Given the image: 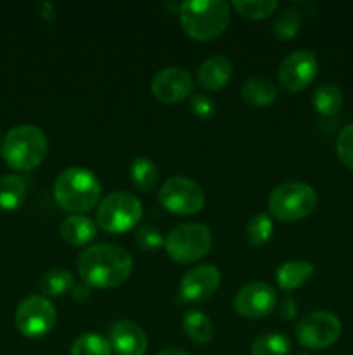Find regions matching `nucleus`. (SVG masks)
Instances as JSON below:
<instances>
[{
    "instance_id": "f257e3e1",
    "label": "nucleus",
    "mask_w": 353,
    "mask_h": 355,
    "mask_svg": "<svg viewBox=\"0 0 353 355\" xmlns=\"http://www.w3.org/2000/svg\"><path fill=\"white\" fill-rule=\"evenodd\" d=\"M78 274L90 288H116L128 279L134 267L132 255L116 245L89 246L78 257Z\"/></svg>"
},
{
    "instance_id": "f03ea898",
    "label": "nucleus",
    "mask_w": 353,
    "mask_h": 355,
    "mask_svg": "<svg viewBox=\"0 0 353 355\" xmlns=\"http://www.w3.org/2000/svg\"><path fill=\"white\" fill-rule=\"evenodd\" d=\"M54 196L62 210L80 215L97 205L100 198V182L90 170L71 166L62 170L55 179Z\"/></svg>"
},
{
    "instance_id": "7ed1b4c3",
    "label": "nucleus",
    "mask_w": 353,
    "mask_h": 355,
    "mask_svg": "<svg viewBox=\"0 0 353 355\" xmlns=\"http://www.w3.org/2000/svg\"><path fill=\"white\" fill-rule=\"evenodd\" d=\"M180 23L189 37L211 40L227 30L230 6L225 0H187L180 6Z\"/></svg>"
},
{
    "instance_id": "20e7f679",
    "label": "nucleus",
    "mask_w": 353,
    "mask_h": 355,
    "mask_svg": "<svg viewBox=\"0 0 353 355\" xmlns=\"http://www.w3.org/2000/svg\"><path fill=\"white\" fill-rule=\"evenodd\" d=\"M47 137L35 125H17L7 132L2 144V155L7 165L26 172L44 162L47 155Z\"/></svg>"
},
{
    "instance_id": "39448f33",
    "label": "nucleus",
    "mask_w": 353,
    "mask_h": 355,
    "mask_svg": "<svg viewBox=\"0 0 353 355\" xmlns=\"http://www.w3.org/2000/svg\"><path fill=\"white\" fill-rule=\"evenodd\" d=\"M317 207V193L305 182H284L273 187L269 198V210L280 222H296L308 217Z\"/></svg>"
},
{
    "instance_id": "423d86ee",
    "label": "nucleus",
    "mask_w": 353,
    "mask_h": 355,
    "mask_svg": "<svg viewBox=\"0 0 353 355\" xmlns=\"http://www.w3.org/2000/svg\"><path fill=\"white\" fill-rule=\"evenodd\" d=\"M141 201L127 191L107 194L97 208V224L106 232H113V234L130 231L141 222Z\"/></svg>"
},
{
    "instance_id": "0eeeda50",
    "label": "nucleus",
    "mask_w": 353,
    "mask_h": 355,
    "mask_svg": "<svg viewBox=\"0 0 353 355\" xmlns=\"http://www.w3.org/2000/svg\"><path fill=\"white\" fill-rule=\"evenodd\" d=\"M211 232L204 224L176 225L165 238L168 255L179 263H194L208 255L211 250Z\"/></svg>"
},
{
    "instance_id": "6e6552de",
    "label": "nucleus",
    "mask_w": 353,
    "mask_h": 355,
    "mask_svg": "<svg viewBox=\"0 0 353 355\" xmlns=\"http://www.w3.org/2000/svg\"><path fill=\"white\" fill-rule=\"evenodd\" d=\"M341 329V322L331 312H310L298 321L296 338L307 349L322 350L338 342Z\"/></svg>"
},
{
    "instance_id": "1a4fd4ad",
    "label": "nucleus",
    "mask_w": 353,
    "mask_h": 355,
    "mask_svg": "<svg viewBox=\"0 0 353 355\" xmlns=\"http://www.w3.org/2000/svg\"><path fill=\"white\" fill-rule=\"evenodd\" d=\"M203 187L187 177H172L159 191V203L176 215L197 214L204 207Z\"/></svg>"
},
{
    "instance_id": "9d476101",
    "label": "nucleus",
    "mask_w": 353,
    "mask_h": 355,
    "mask_svg": "<svg viewBox=\"0 0 353 355\" xmlns=\"http://www.w3.org/2000/svg\"><path fill=\"white\" fill-rule=\"evenodd\" d=\"M55 324V309L45 297H28L17 305L16 328L28 338L47 335Z\"/></svg>"
},
{
    "instance_id": "9b49d317",
    "label": "nucleus",
    "mask_w": 353,
    "mask_h": 355,
    "mask_svg": "<svg viewBox=\"0 0 353 355\" xmlns=\"http://www.w3.org/2000/svg\"><path fill=\"white\" fill-rule=\"evenodd\" d=\"M317 71V55L311 51H296L280 62L279 82L287 92H301L314 82Z\"/></svg>"
},
{
    "instance_id": "f8f14e48",
    "label": "nucleus",
    "mask_w": 353,
    "mask_h": 355,
    "mask_svg": "<svg viewBox=\"0 0 353 355\" xmlns=\"http://www.w3.org/2000/svg\"><path fill=\"white\" fill-rule=\"evenodd\" d=\"M275 291L266 283H249L237 291L234 307L246 319H262L275 307Z\"/></svg>"
},
{
    "instance_id": "ddd939ff",
    "label": "nucleus",
    "mask_w": 353,
    "mask_h": 355,
    "mask_svg": "<svg viewBox=\"0 0 353 355\" xmlns=\"http://www.w3.org/2000/svg\"><path fill=\"white\" fill-rule=\"evenodd\" d=\"M192 78L189 73L183 68H175V66H170V68L156 73L151 83V90L156 99L166 104H175L187 99L192 92Z\"/></svg>"
},
{
    "instance_id": "4468645a",
    "label": "nucleus",
    "mask_w": 353,
    "mask_h": 355,
    "mask_svg": "<svg viewBox=\"0 0 353 355\" xmlns=\"http://www.w3.org/2000/svg\"><path fill=\"white\" fill-rule=\"evenodd\" d=\"M220 270L213 266H197L190 269L180 281V298L183 302H203L210 298L220 286Z\"/></svg>"
},
{
    "instance_id": "2eb2a0df",
    "label": "nucleus",
    "mask_w": 353,
    "mask_h": 355,
    "mask_svg": "<svg viewBox=\"0 0 353 355\" xmlns=\"http://www.w3.org/2000/svg\"><path fill=\"white\" fill-rule=\"evenodd\" d=\"M109 345L116 355H145L147 336L137 322L121 319L111 328Z\"/></svg>"
},
{
    "instance_id": "dca6fc26",
    "label": "nucleus",
    "mask_w": 353,
    "mask_h": 355,
    "mask_svg": "<svg viewBox=\"0 0 353 355\" xmlns=\"http://www.w3.org/2000/svg\"><path fill=\"white\" fill-rule=\"evenodd\" d=\"M234 75V66L224 55H215L201 64L197 78L199 83L208 90H218L228 83Z\"/></svg>"
},
{
    "instance_id": "f3484780",
    "label": "nucleus",
    "mask_w": 353,
    "mask_h": 355,
    "mask_svg": "<svg viewBox=\"0 0 353 355\" xmlns=\"http://www.w3.org/2000/svg\"><path fill=\"white\" fill-rule=\"evenodd\" d=\"M97 236V227L92 218L85 215H71L61 224V238L71 246H83Z\"/></svg>"
},
{
    "instance_id": "a211bd4d",
    "label": "nucleus",
    "mask_w": 353,
    "mask_h": 355,
    "mask_svg": "<svg viewBox=\"0 0 353 355\" xmlns=\"http://www.w3.org/2000/svg\"><path fill=\"white\" fill-rule=\"evenodd\" d=\"M314 266L307 260H289L277 270V284L280 290L293 291L314 276Z\"/></svg>"
},
{
    "instance_id": "6ab92c4d",
    "label": "nucleus",
    "mask_w": 353,
    "mask_h": 355,
    "mask_svg": "<svg viewBox=\"0 0 353 355\" xmlns=\"http://www.w3.org/2000/svg\"><path fill=\"white\" fill-rule=\"evenodd\" d=\"M241 97L251 106H270L277 97V87L265 76H251L242 83Z\"/></svg>"
},
{
    "instance_id": "aec40b11",
    "label": "nucleus",
    "mask_w": 353,
    "mask_h": 355,
    "mask_svg": "<svg viewBox=\"0 0 353 355\" xmlns=\"http://www.w3.org/2000/svg\"><path fill=\"white\" fill-rule=\"evenodd\" d=\"M183 331H185L187 338L196 345H206L213 338L215 329L213 322L204 312L189 311L183 315Z\"/></svg>"
},
{
    "instance_id": "412c9836",
    "label": "nucleus",
    "mask_w": 353,
    "mask_h": 355,
    "mask_svg": "<svg viewBox=\"0 0 353 355\" xmlns=\"http://www.w3.org/2000/svg\"><path fill=\"white\" fill-rule=\"evenodd\" d=\"M26 198V184L19 175H6L0 179V210L14 211Z\"/></svg>"
},
{
    "instance_id": "4be33fe9",
    "label": "nucleus",
    "mask_w": 353,
    "mask_h": 355,
    "mask_svg": "<svg viewBox=\"0 0 353 355\" xmlns=\"http://www.w3.org/2000/svg\"><path fill=\"white\" fill-rule=\"evenodd\" d=\"M38 286L47 297H61L75 288V276L66 269H51L40 277Z\"/></svg>"
},
{
    "instance_id": "5701e85b",
    "label": "nucleus",
    "mask_w": 353,
    "mask_h": 355,
    "mask_svg": "<svg viewBox=\"0 0 353 355\" xmlns=\"http://www.w3.org/2000/svg\"><path fill=\"white\" fill-rule=\"evenodd\" d=\"M314 106L324 116H332L343 106V92L334 83H322L314 92Z\"/></svg>"
},
{
    "instance_id": "b1692460",
    "label": "nucleus",
    "mask_w": 353,
    "mask_h": 355,
    "mask_svg": "<svg viewBox=\"0 0 353 355\" xmlns=\"http://www.w3.org/2000/svg\"><path fill=\"white\" fill-rule=\"evenodd\" d=\"M130 177L132 182L141 191H152L158 186L159 170L152 159L141 156V158H135L132 162Z\"/></svg>"
},
{
    "instance_id": "393cba45",
    "label": "nucleus",
    "mask_w": 353,
    "mask_h": 355,
    "mask_svg": "<svg viewBox=\"0 0 353 355\" xmlns=\"http://www.w3.org/2000/svg\"><path fill=\"white\" fill-rule=\"evenodd\" d=\"M291 343L280 333H266L258 336L251 347V355H289Z\"/></svg>"
},
{
    "instance_id": "a878e982",
    "label": "nucleus",
    "mask_w": 353,
    "mask_h": 355,
    "mask_svg": "<svg viewBox=\"0 0 353 355\" xmlns=\"http://www.w3.org/2000/svg\"><path fill=\"white\" fill-rule=\"evenodd\" d=\"M301 28V14L294 7H286L273 19V33L280 40H291L298 35Z\"/></svg>"
},
{
    "instance_id": "bb28decb",
    "label": "nucleus",
    "mask_w": 353,
    "mask_h": 355,
    "mask_svg": "<svg viewBox=\"0 0 353 355\" xmlns=\"http://www.w3.org/2000/svg\"><path fill=\"white\" fill-rule=\"evenodd\" d=\"M71 355H111V345L97 333H85L73 342Z\"/></svg>"
},
{
    "instance_id": "cd10ccee",
    "label": "nucleus",
    "mask_w": 353,
    "mask_h": 355,
    "mask_svg": "<svg viewBox=\"0 0 353 355\" xmlns=\"http://www.w3.org/2000/svg\"><path fill=\"white\" fill-rule=\"evenodd\" d=\"M272 218L265 214H258L246 225V239L251 246H263L272 236Z\"/></svg>"
},
{
    "instance_id": "c85d7f7f",
    "label": "nucleus",
    "mask_w": 353,
    "mask_h": 355,
    "mask_svg": "<svg viewBox=\"0 0 353 355\" xmlns=\"http://www.w3.org/2000/svg\"><path fill=\"white\" fill-rule=\"evenodd\" d=\"M232 6L249 19H265L275 12L279 3L275 0H235Z\"/></svg>"
},
{
    "instance_id": "c756f323",
    "label": "nucleus",
    "mask_w": 353,
    "mask_h": 355,
    "mask_svg": "<svg viewBox=\"0 0 353 355\" xmlns=\"http://www.w3.org/2000/svg\"><path fill=\"white\" fill-rule=\"evenodd\" d=\"M134 241L135 245L141 250H144V252H156V250H159L165 245L163 234L158 229L152 227V225H142V227H138L137 231H135Z\"/></svg>"
},
{
    "instance_id": "7c9ffc66",
    "label": "nucleus",
    "mask_w": 353,
    "mask_h": 355,
    "mask_svg": "<svg viewBox=\"0 0 353 355\" xmlns=\"http://www.w3.org/2000/svg\"><path fill=\"white\" fill-rule=\"evenodd\" d=\"M336 151H338V156L343 165L353 170V123L346 125L339 132L338 142H336Z\"/></svg>"
},
{
    "instance_id": "2f4dec72",
    "label": "nucleus",
    "mask_w": 353,
    "mask_h": 355,
    "mask_svg": "<svg viewBox=\"0 0 353 355\" xmlns=\"http://www.w3.org/2000/svg\"><path fill=\"white\" fill-rule=\"evenodd\" d=\"M190 110L199 118H211L217 113V103L210 96L199 94V96H194L190 99Z\"/></svg>"
},
{
    "instance_id": "473e14b6",
    "label": "nucleus",
    "mask_w": 353,
    "mask_h": 355,
    "mask_svg": "<svg viewBox=\"0 0 353 355\" xmlns=\"http://www.w3.org/2000/svg\"><path fill=\"white\" fill-rule=\"evenodd\" d=\"M296 312H298L296 302H294L291 297L284 298L282 305H280V318L293 319V318H296Z\"/></svg>"
},
{
    "instance_id": "72a5a7b5",
    "label": "nucleus",
    "mask_w": 353,
    "mask_h": 355,
    "mask_svg": "<svg viewBox=\"0 0 353 355\" xmlns=\"http://www.w3.org/2000/svg\"><path fill=\"white\" fill-rule=\"evenodd\" d=\"M71 293H73V300L80 302V304H82V302L89 300L90 286H89V284H78V286L73 288Z\"/></svg>"
},
{
    "instance_id": "f704fd0d",
    "label": "nucleus",
    "mask_w": 353,
    "mask_h": 355,
    "mask_svg": "<svg viewBox=\"0 0 353 355\" xmlns=\"http://www.w3.org/2000/svg\"><path fill=\"white\" fill-rule=\"evenodd\" d=\"M158 355H189V354H185L183 350H180V349H173V347H170V349L161 350Z\"/></svg>"
},
{
    "instance_id": "c9c22d12",
    "label": "nucleus",
    "mask_w": 353,
    "mask_h": 355,
    "mask_svg": "<svg viewBox=\"0 0 353 355\" xmlns=\"http://www.w3.org/2000/svg\"><path fill=\"white\" fill-rule=\"evenodd\" d=\"M0 142H2V137H0Z\"/></svg>"
},
{
    "instance_id": "e433bc0d",
    "label": "nucleus",
    "mask_w": 353,
    "mask_h": 355,
    "mask_svg": "<svg viewBox=\"0 0 353 355\" xmlns=\"http://www.w3.org/2000/svg\"><path fill=\"white\" fill-rule=\"evenodd\" d=\"M301 355H308V354H301Z\"/></svg>"
}]
</instances>
